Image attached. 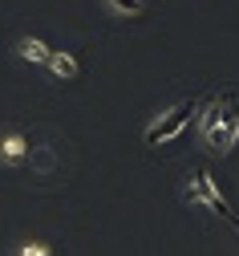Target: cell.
Wrapping results in <instances>:
<instances>
[{
  "mask_svg": "<svg viewBox=\"0 0 239 256\" xmlns=\"http://www.w3.org/2000/svg\"><path fill=\"white\" fill-rule=\"evenodd\" d=\"M231 110H235V102L227 98V94H219L215 102H207L203 106V114H199V138L207 142L215 154H227V126H231Z\"/></svg>",
  "mask_w": 239,
  "mask_h": 256,
  "instance_id": "1",
  "label": "cell"
},
{
  "mask_svg": "<svg viewBox=\"0 0 239 256\" xmlns=\"http://www.w3.org/2000/svg\"><path fill=\"white\" fill-rule=\"evenodd\" d=\"M183 200H187V204H203V208H215V216H227V220H231V208H227V200L219 196V187H215V179H211L207 171H191V175H187Z\"/></svg>",
  "mask_w": 239,
  "mask_h": 256,
  "instance_id": "2",
  "label": "cell"
},
{
  "mask_svg": "<svg viewBox=\"0 0 239 256\" xmlns=\"http://www.w3.org/2000/svg\"><path fill=\"white\" fill-rule=\"evenodd\" d=\"M191 110H195V102H179V106H170V110H162V114H158V118H154V122L146 126V134H142V138H146L150 146H154L158 138H162V142H170V138H179V134H183V126L191 122Z\"/></svg>",
  "mask_w": 239,
  "mask_h": 256,
  "instance_id": "3",
  "label": "cell"
},
{
  "mask_svg": "<svg viewBox=\"0 0 239 256\" xmlns=\"http://www.w3.org/2000/svg\"><path fill=\"white\" fill-rule=\"evenodd\" d=\"M32 154V138L20 130V126H4L0 130V167L4 171H20Z\"/></svg>",
  "mask_w": 239,
  "mask_h": 256,
  "instance_id": "4",
  "label": "cell"
},
{
  "mask_svg": "<svg viewBox=\"0 0 239 256\" xmlns=\"http://www.w3.org/2000/svg\"><path fill=\"white\" fill-rule=\"evenodd\" d=\"M12 57H16V61H24V66L45 70V66H49V57H53V45H49V41H41V37H32V33H24V37H16V41H12Z\"/></svg>",
  "mask_w": 239,
  "mask_h": 256,
  "instance_id": "5",
  "label": "cell"
},
{
  "mask_svg": "<svg viewBox=\"0 0 239 256\" xmlns=\"http://www.w3.org/2000/svg\"><path fill=\"white\" fill-rule=\"evenodd\" d=\"M45 70H49L53 82H77L81 78V61H77L73 49H53V57H49Z\"/></svg>",
  "mask_w": 239,
  "mask_h": 256,
  "instance_id": "6",
  "label": "cell"
},
{
  "mask_svg": "<svg viewBox=\"0 0 239 256\" xmlns=\"http://www.w3.org/2000/svg\"><path fill=\"white\" fill-rule=\"evenodd\" d=\"M8 256H57V248L49 240H41V236H28V240H16L8 248Z\"/></svg>",
  "mask_w": 239,
  "mask_h": 256,
  "instance_id": "7",
  "label": "cell"
},
{
  "mask_svg": "<svg viewBox=\"0 0 239 256\" xmlns=\"http://www.w3.org/2000/svg\"><path fill=\"white\" fill-rule=\"evenodd\" d=\"M101 8L110 16H138L146 8V0H101Z\"/></svg>",
  "mask_w": 239,
  "mask_h": 256,
  "instance_id": "8",
  "label": "cell"
},
{
  "mask_svg": "<svg viewBox=\"0 0 239 256\" xmlns=\"http://www.w3.org/2000/svg\"><path fill=\"white\" fill-rule=\"evenodd\" d=\"M239 146V106L231 110V126H227V154Z\"/></svg>",
  "mask_w": 239,
  "mask_h": 256,
  "instance_id": "9",
  "label": "cell"
}]
</instances>
